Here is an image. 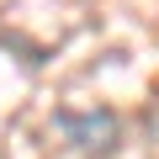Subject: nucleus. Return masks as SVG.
<instances>
[{"label": "nucleus", "mask_w": 159, "mask_h": 159, "mask_svg": "<svg viewBox=\"0 0 159 159\" xmlns=\"http://www.w3.org/2000/svg\"><path fill=\"white\" fill-rule=\"evenodd\" d=\"M53 127H58L74 148H85V154H111V148H117V133H122L117 111H58Z\"/></svg>", "instance_id": "obj_1"}]
</instances>
